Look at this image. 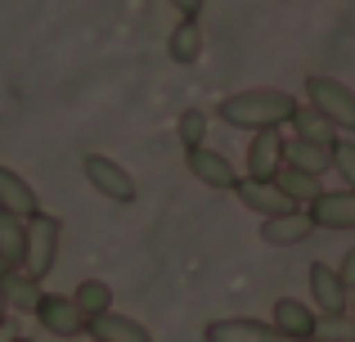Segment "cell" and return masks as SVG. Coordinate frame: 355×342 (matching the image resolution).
I'll return each instance as SVG.
<instances>
[{"instance_id": "cell-7", "label": "cell", "mask_w": 355, "mask_h": 342, "mask_svg": "<svg viewBox=\"0 0 355 342\" xmlns=\"http://www.w3.org/2000/svg\"><path fill=\"white\" fill-rule=\"evenodd\" d=\"M184 167L193 171V180L207 185V189H234L239 185V162H230L220 149L211 144H198V149H184Z\"/></svg>"}, {"instance_id": "cell-10", "label": "cell", "mask_w": 355, "mask_h": 342, "mask_svg": "<svg viewBox=\"0 0 355 342\" xmlns=\"http://www.w3.org/2000/svg\"><path fill=\"white\" fill-rule=\"evenodd\" d=\"M202 342H320V338L279 334L275 325H261V320H211L202 329Z\"/></svg>"}, {"instance_id": "cell-21", "label": "cell", "mask_w": 355, "mask_h": 342, "mask_svg": "<svg viewBox=\"0 0 355 342\" xmlns=\"http://www.w3.org/2000/svg\"><path fill=\"white\" fill-rule=\"evenodd\" d=\"M288 126H297V135H302V140H320V144H333L342 135L315 104H306V108L297 104V113H293V122H288Z\"/></svg>"}, {"instance_id": "cell-34", "label": "cell", "mask_w": 355, "mask_h": 342, "mask_svg": "<svg viewBox=\"0 0 355 342\" xmlns=\"http://www.w3.org/2000/svg\"><path fill=\"white\" fill-rule=\"evenodd\" d=\"M351 18H355V14H351Z\"/></svg>"}, {"instance_id": "cell-1", "label": "cell", "mask_w": 355, "mask_h": 342, "mask_svg": "<svg viewBox=\"0 0 355 342\" xmlns=\"http://www.w3.org/2000/svg\"><path fill=\"white\" fill-rule=\"evenodd\" d=\"M297 113V95L293 90H275V86H252L234 90L216 104V117L234 131H266V126H288Z\"/></svg>"}, {"instance_id": "cell-5", "label": "cell", "mask_w": 355, "mask_h": 342, "mask_svg": "<svg viewBox=\"0 0 355 342\" xmlns=\"http://www.w3.org/2000/svg\"><path fill=\"white\" fill-rule=\"evenodd\" d=\"M311 307L320 316H347L351 311V284L342 280L338 266L311 262Z\"/></svg>"}, {"instance_id": "cell-26", "label": "cell", "mask_w": 355, "mask_h": 342, "mask_svg": "<svg viewBox=\"0 0 355 342\" xmlns=\"http://www.w3.org/2000/svg\"><path fill=\"white\" fill-rule=\"evenodd\" d=\"M171 9L180 18H202V9H207V0H171Z\"/></svg>"}, {"instance_id": "cell-17", "label": "cell", "mask_w": 355, "mask_h": 342, "mask_svg": "<svg viewBox=\"0 0 355 342\" xmlns=\"http://www.w3.org/2000/svg\"><path fill=\"white\" fill-rule=\"evenodd\" d=\"M284 162H293V167H302V171L324 176V171H333V144H320V140H302V135H293V140H288V149H284Z\"/></svg>"}, {"instance_id": "cell-27", "label": "cell", "mask_w": 355, "mask_h": 342, "mask_svg": "<svg viewBox=\"0 0 355 342\" xmlns=\"http://www.w3.org/2000/svg\"><path fill=\"white\" fill-rule=\"evenodd\" d=\"M338 271H342V280H347V284H351V289H355V243L347 248V253H342V262H338Z\"/></svg>"}, {"instance_id": "cell-16", "label": "cell", "mask_w": 355, "mask_h": 342, "mask_svg": "<svg viewBox=\"0 0 355 342\" xmlns=\"http://www.w3.org/2000/svg\"><path fill=\"white\" fill-rule=\"evenodd\" d=\"M166 54H171V63H180V68H189V63L202 59V23L198 18H180V23L166 32Z\"/></svg>"}, {"instance_id": "cell-33", "label": "cell", "mask_w": 355, "mask_h": 342, "mask_svg": "<svg viewBox=\"0 0 355 342\" xmlns=\"http://www.w3.org/2000/svg\"><path fill=\"white\" fill-rule=\"evenodd\" d=\"M347 342H355V334H351V338H347Z\"/></svg>"}, {"instance_id": "cell-3", "label": "cell", "mask_w": 355, "mask_h": 342, "mask_svg": "<svg viewBox=\"0 0 355 342\" xmlns=\"http://www.w3.org/2000/svg\"><path fill=\"white\" fill-rule=\"evenodd\" d=\"M306 99H311L338 131L355 135V90L347 86V81L329 77V72H311V77H306Z\"/></svg>"}, {"instance_id": "cell-9", "label": "cell", "mask_w": 355, "mask_h": 342, "mask_svg": "<svg viewBox=\"0 0 355 342\" xmlns=\"http://www.w3.org/2000/svg\"><path fill=\"white\" fill-rule=\"evenodd\" d=\"M306 216L315 230H355V189H320V198L306 203Z\"/></svg>"}, {"instance_id": "cell-29", "label": "cell", "mask_w": 355, "mask_h": 342, "mask_svg": "<svg viewBox=\"0 0 355 342\" xmlns=\"http://www.w3.org/2000/svg\"><path fill=\"white\" fill-rule=\"evenodd\" d=\"M9 338H14V329H9V325H0V342H9Z\"/></svg>"}, {"instance_id": "cell-24", "label": "cell", "mask_w": 355, "mask_h": 342, "mask_svg": "<svg viewBox=\"0 0 355 342\" xmlns=\"http://www.w3.org/2000/svg\"><path fill=\"white\" fill-rule=\"evenodd\" d=\"M333 171L342 176V185L355 189V140H333Z\"/></svg>"}, {"instance_id": "cell-6", "label": "cell", "mask_w": 355, "mask_h": 342, "mask_svg": "<svg viewBox=\"0 0 355 342\" xmlns=\"http://www.w3.org/2000/svg\"><path fill=\"white\" fill-rule=\"evenodd\" d=\"M32 316L41 320L45 334H54V338H63V342H72V338L86 334V316H81V307L72 298H63V293H41V302H36Z\"/></svg>"}, {"instance_id": "cell-20", "label": "cell", "mask_w": 355, "mask_h": 342, "mask_svg": "<svg viewBox=\"0 0 355 342\" xmlns=\"http://www.w3.org/2000/svg\"><path fill=\"white\" fill-rule=\"evenodd\" d=\"M275 180H279V189H284L288 198H293V207H306V203L320 198V189H324L320 176H315V171H302V167H293V162H284Z\"/></svg>"}, {"instance_id": "cell-32", "label": "cell", "mask_w": 355, "mask_h": 342, "mask_svg": "<svg viewBox=\"0 0 355 342\" xmlns=\"http://www.w3.org/2000/svg\"><path fill=\"white\" fill-rule=\"evenodd\" d=\"M5 271H9V266H5V262H0V275H5Z\"/></svg>"}, {"instance_id": "cell-23", "label": "cell", "mask_w": 355, "mask_h": 342, "mask_svg": "<svg viewBox=\"0 0 355 342\" xmlns=\"http://www.w3.org/2000/svg\"><path fill=\"white\" fill-rule=\"evenodd\" d=\"M207 108H184L180 122H175V135H180L184 149H198V144H207Z\"/></svg>"}, {"instance_id": "cell-8", "label": "cell", "mask_w": 355, "mask_h": 342, "mask_svg": "<svg viewBox=\"0 0 355 342\" xmlns=\"http://www.w3.org/2000/svg\"><path fill=\"white\" fill-rule=\"evenodd\" d=\"M284 131L279 126H266V131H252L248 158H243V176H257V180H275L279 167H284Z\"/></svg>"}, {"instance_id": "cell-14", "label": "cell", "mask_w": 355, "mask_h": 342, "mask_svg": "<svg viewBox=\"0 0 355 342\" xmlns=\"http://www.w3.org/2000/svg\"><path fill=\"white\" fill-rule=\"evenodd\" d=\"M0 207L14 212V216H23V221L41 212V198H36L32 180H27V176H18L14 167H5V162H0Z\"/></svg>"}, {"instance_id": "cell-31", "label": "cell", "mask_w": 355, "mask_h": 342, "mask_svg": "<svg viewBox=\"0 0 355 342\" xmlns=\"http://www.w3.org/2000/svg\"><path fill=\"white\" fill-rule=\"evenodd\" d=\"M9 342H32V338H23V334H14V338H9Z\"/></svg>"}, {"instance_id": "cell-15", "label": "cell", "mask_w": 355, "mask_h": 342, "mask_svg": "<svg viewBox=\"0 0 355 342\" xmlns=\"http://www.w3.org/2000/svg\"><path fill=\"white\" fill-rule=\"evenodd\" d=\"M270 325H275L279 334H293V338H315L320 311H315L311 302H302V298H279V302H275V316H270Z\"/></svg>"}, {"instance_id": "cell-11", "label": "cell", "mask_w": 355, "mask_h": 342, "mask_svg": "<svg viewBox=\"0 0 355 342\" xmlns=\"http://www.w3.org/2000/svg\"><path fill=\"white\" fill-rule=\"evenodd\" d=\"M234 198L243 203L248 212H257V216H279V212H293V198H288L284 189H279V180H257V176H239Z\"/></svg>"}, {"instance_id": "cell-25", "label": "cell", "mask_w": 355, "mask_h": 342, "mask_svg": "<svg viewBox=\"0 0 355 342\" xmlns=\"http://www.w3.org/2000/svg\"><path fill=\"white\" fill-rule=\"evenodd\" d=\"M351 334H355V320H347V316H320V325H315L320 342H347Z\"/></svg>"}, {"instance_id": "cell-18", "label": "cell", "mask_w": 355, "mask_h": 342, "mask_svg": "<svg viewBox=\"0 0 355 342\" xmlns=\"http://www.w3.org/2000/svg\"><path fill=\"white\" fill-rule=\"evenodd\" d=\"M0 298H5L9 311L32 316L36 302H41V284H36L32 275H23V271H5V275H0Z\"/></svg>"}, {"instance_id": "cell-4", "label": "cell", "mask_w": 355, "mask_h": 342, "mask_svg": "<svg viewBox=\"0 0 355 342\" xmlns=\"http://www.w3.org/2000/svg\"><path fill=\"white\" fill-rule=\"evenodd\" d=\"M81 171H86L90 189H95L99 198L121 203V207H126V203H135L139 185H135V176L121 167L117 158H108V153H86V158H81Z\"/></svg>"}, {"instance_id": "cell-30", "label": "cell", "mask_w": 355, "mask_h": 342, "mask_svg": "<svg viewBox=\"0 0 355 342\" xmlns=\"http://www.w3.org/2000/svg\"><path fill=\"white\" fill-rule=\"evenodd\" d=\"M347 316H351V320H355V289H351V311H347Z\"/></svg>"}, {"instance_id": "cell-22", "label": "cell", "mask_w": 355, "mask_h": 342, "mask_svg": "<svg viewBox=\"0 0 355 342\" xmlns=\"http://www.w3.org/2000/svg\"><path fill=\"white\" fill-rule=\"evenodd\" d=\"M72 302L81 307V316H104V311H113V289H108L104 280H81L77 293H72Z\"/></svg>"}, {"instance_id": "cell-12", "label": "cell", "mask_w": 355, "mask_h": 342, "mask_svg": "<svg viewBox=\"0 0 355 342\" xmlns=\"http://www.w3.org/2000/svg\"><path fill=\"white\" fill-rule=\"evenodd\" d=\"M311 234H315V225H311V216H306V207L279 212V216H261V239H266L270 248H297Z\"/></svg>"}, {"instance_id": "cell-13", "label": "cell", "mask_w": 355, "mask_h": 342, "mask_svg": "<svg viewBox=\"0 0 355 342\" xmlns=\"http://www.w3.org/2000/svg\"><path fill=\"white\" fill-rule=\"evenodd\" d=\"M86 334H90V342H153V334H148L139 320L121 316V311L90 316V320H86Z\"/></svg>"}, {"instance_id": "cell-28", "label": "cell", "mask_w": 355, "mask_h": 342, "mask_svg": "<svg viewBox=\"0 0 355 342\" xmlns=\"http://www.w3.org/2000/svg\"><path fill=\"white\" fill-rule=\"evenodd\" d=\"M0 325H9V307H5V298H0Z\"/></svg>"}, {"instance_id": "cell-2", "label": "cell", "mask_w": 355, "mask_h": 342, "mask_svg": "<svg viewBox=\"0 0 355 342\" xmlns=\"http://www.w3.org/2000/svg\"><path fill=\"white\" fill-rule=\"evenodd\" d=\"M59 248H63V221L59 216H50V212L27 216V248H23V266L18 271L41 284L54 271V262H59Z\"/></svg>"}, {"instance_id": "cell-19", "label": "cell", "mask_w": 355, "mask_h": 342, "mask_svg": "<svg viewBox=\"0 0 355 342\" xmlns=\"http://www.w3.org/2000/svg\"><path fill=\"white\" fill-rule=\"evenodd\" d=\"M23 248H27V221L0 207V262L9 271H18L23 266Z\"/></svg>"}]
</instances>
